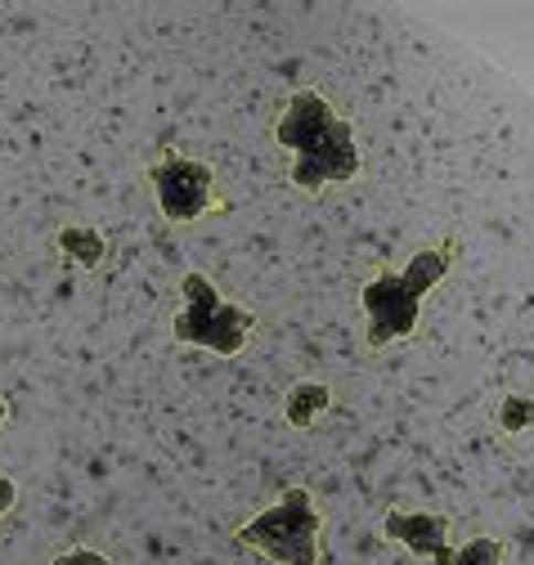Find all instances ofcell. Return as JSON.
<instances>
[{
  "label": "cell",
  "mask_w": 534,
  "mask_h": 565,
  "mask_svg": "<svg viewBox=\"0 0 534 565\" xmlns=\"http://www.w3.org/2000/svg\"><path fill=\"white\" fill-rule=\"evenodd\" d=\"M50 565H113L104 552H95V547H68V552H58Z\"/></svg>",
  "instance_id": "8fae6325"
},
{
  "label": "cell",
  "mask_w": 534,
  "mask_h": 565,
  "mask_svg": "<svg viewBox=\"0 0 534 565\" xmlns=\"http://www.w3.org/2000/svg\"><path fill=\"white\" fill-rule=\"evenodd\" d=\"M449 565H508V547H503L499 539L481 534V539H467V543L453 552Z\"/></svg>",
  "instance_id": "9c48e42d"
},
{
  "label": "cell",
  "mask_w": 534,
  "mask_h": 565,
  "mask_svg": "<svg viewBox=\"0 0 534 565\" xmlns=\"http://www.w3.org/2000/svg\"><path fill=\"white\" fill-rule=\"evenodd\" d=\"M10 422V399H0V427H6Z\"/></svg>",
  "instance_id": "4fadbf2b"
},
{
  "label": "cell",
  "mask_w": 534,
  "mask_h": 565,
  "mask_svg": "<svg viewBox=\"0 0 534 565\" xmlns=\"http://www.w3.org/2000/svg\"><path fill=\"white\" fill-rule=\"evenodd\" d=\"M54 243H58L63 256H68L73 265H82V269H99V265H104V252H108L104 234L90 230V225H63V230L54 234Z\"/></svg>",
  "instance_id": "ba28073f"
},
{
  "label": "cell",
  "mask_w": 534,
  "mask_h": 565,
  "mask_svg": "<svg viewBox=\"0 0 534 565\" xmlns=\"http://www.w3.org/2000/svg\"><path fill=\"white\" fill-rule=\"evenodd\" d=\"M275 139L284 153H292V171H288L292 184L310 198L323 189L351 184L364 171L355 126L328 104L323 90H310V86L292 90L275 121Z\"/></svg>",
  "instance_id": "6da1fadb"
},
{
  "label": "cell",
  "mask_w": 534,
  "mask_h": 565,
  "mask_svg": "<svg viewBox=\"0 0 534 565\" xmlns=\"http://www.w3.org/2000/svg\"><path fill=\"white\" fill-rule=\"evenodd\" d=\"M328 408H332V391H328V382H310V377L297 382V386L288 391V399H284V417H288V427H292V431H310Z\"/></svg>",
  "instance_id": "52a82bcc"
},
{
  "label": "cell",
  "mask_w": 534,
  "mask_h": 565,
  "mask_svg": "<svg viewBox=\"0 0 534 565\" xmlns=\"http://www.w3.org/2000/svg\"><path fill=\"white\" fill-rule=\"evenodd\" d=\"M449 530H453V521L440 516V512H399V508H391V512L382 516V534H386L391 543L409 547L414 556H423V561H431V565H449V561H453Z\"/></svg>",
  "instance_id": "8992f818"
},
{
  "label": "cell",
  "mask_w": 534,
  "mask_h": 565,
  "mask_svg": "<svg viewBox=\"0 0 534 565\" xmlns=\"http://www.w3.org/2000/svg\"><path fill=\"white\" fill-rule=\"evenodd\" d=\"M256 332V315L247 306H234L229 297L216 292V282L207 274L189 269L180 282V310L171 319V337L180 345L212 350L221 360H234Z\"/></svg>",
  "instance_id": "3957f363"
},
{
  "label": "cell",
  "mask_w": 534,
  "mask_h": 565,
  "mask_svg": "<svg viewBox=\"0 0 534 565\" xmlns=\"http://www.w3.org/2000/svg\"><path fill=\"white\" fill-rule=\"evenodd\" d=\"M149 184L158 193V211L167 225H193L203 221L207 211L221 202L216 198V167L203 162V158H184V153H171L162 149L153 162H149Z\"/></svg>",
  "instance_id": "5b68a950"
},
{
  "label": "cell",
  "mask_w": 534,
  "mask_h": 565,
  "mask_svg": "<svg viewBox=\"0 0 534 565\" xmlns=\"http://www.w3.org/2000/svg\"><path fill=\"white\" fill-rule=\"evenodd\" d=\"M19 508V484L10 476H0V516H10Z\"/></svg>",
  "instance_id": "7c38bea8"
},
{
  "label": "cell",
  "mask_w": 534,
  "mask_h": 565,
  "mask_svg": "<svg viewBox=\"0 0 534 565\" xmlns=\"http://www.w3.org/2000/svg\"><path fill=\"white\" fill-rule=\"evenodd\" d=\"M499 427H503V436L530 431V427H534V399H530V395H503V404H499Z\"/></svg>",
  "instance_id": "30bf717a"
},
{
  "label": "cell",
  "mask_w": 534,
  "mask_h": 565,
  "mask_svg": "<svg viewBox=\"0 0 534 565\" xmlns=\"http://www.w3.org/2000/svg\"><path fill=\"white\" fill-rule=\"evenodd\" d=\"M453 256H458V238L449 234L436 247L414 252V260L405 269H382L364 282L360 310H364V345L369 350H386V345L409 341L418 332L423 297L445 282V274L453 269Z\"/></svg>",
  "instance_id": "7a4b0ae2"
},
{
  "label": "cell",
  "mask_w": 534,
  "mask_h": 565,
  "mask_svg": "<svg viewBox=\"0 0 534 565\" xmlns=\"http://www.w3.org/2000/svg\"><path fill=\"white\" fill-rule=\"evenodd\" d=\"M319 534H323V516L310 499V489L288 484L270 508L234 530V543L265 552L275 565H319Z\"/></svg>",
  "instance_id": "277c9868"
}]
</instances>
